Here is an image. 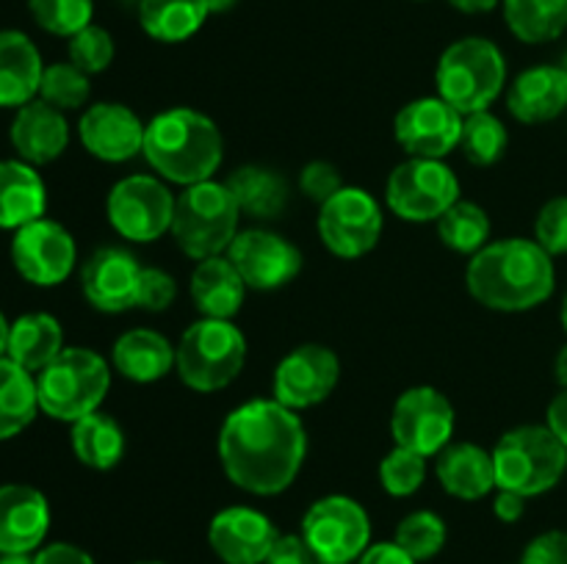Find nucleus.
Segmentation results:
<instances>
[{"instance_id": "f257e3e1", "label": "nucleus", "mask_w": 567, "mask_h": 564, "mask_svg": "<svg viewBox=\"0 0 567 564\" xmlns=\"http://www.w3.org/2000/svg\"><path fill=\"white\" fill-rule=\"evenodd\" d=\"M308 453V435L293 409L255 398L225 418L219 459L227 479L249 495H280L293 484Z\"/></svg>"}, {"instance_id": "f03ea898", "label": "nucleus", "mask_w": 567, "mask_h": 564, "mask_svg": "<svg viewBox=\"0 0 567 564\" xmlns=\"http://www.w3.org/2000/svg\"><path fill=\"white\" fill-rule=\"evenodd\" d=\"M471 296L487 310L524 313L546 302L557 285L554 260L529 238L487 243L471 258L465 271Z\"/></svg>"}, {"instance_id": "7ed1b4c3", "label": "nucleus", "mask_w": 567, "mask_h": 564, "mask_svg": "<svg viewBox=\"0 0 567 564\" xmlns=\"http://www.w3.org/2000/svg\"><path fill=\"white\" fill-rule=\"evenodd\" d=\"M142 155L164 180L194 186L219 169L225 142L214 119L192 108H169L144 130Z\"/></svg>"}, {"instance_id": "20e7f679", "label": "nucleus", "mask_w": 567, "mask_h": 564, "mask_svg": "<svg viewBox=\"0 0 567 564\" xmlns=\"http://www.w3.org/2000/svg\"><path fill=\"white\" fill-rule=\"evenodd\" d=\"M437 97L460 114L487 111L507 83V61L502 50L482 36L460 39L443 50L435 72Z\"/></svg>"}, {"instance_id": "39448f33", "label": "nucleus", "mask_w": 567, "mask_h": 564, "mask_svg": "<svg viewBox=\"0 0 567 564\" xmlns=\"http://www.w3.org/2000/svg\"><path fill=\"white\" fill-rule=\"evenodd\" d=\"M111 387L109 363L92 348H64L37 374L39 409L53 420L75 424L97 412Z\"/></svg>"}, {"instance_id": "423d86ee", "label": "nucleus", "mask_w": 567, "mask_h": 564, "mask_svg": "<svg viewBox=\"0 0 567 564\" xmlns=\"http://www.w3.org/2000/svg\"><path fill=\"white\" fill-rule=\"evenodd\" d=\"M241 208L227 182L205 180L183 188L175 199L172 236L177 247L194 260H208L227 252L238 236Z\"/></svg>"}, {"instance_id": "0eeeda50", "label": "nucleus", "mask_w": 567, "mask_h": 564, "mask_svg": "<svg viewBox=\"0 0 567 564\" xmlns=\"http://www.w3.org/2000/svg\"><path fill=\"white\" fill-rule=\"evenodd\" d=\"M491 453L498 490L518 492L524 498L554 490L567 470V448L548 426L509 429Z\"/></svg>"}, {"instance_id": "6e6552de", "label": "nucleus", "mask_w": 567, "mask_h": 564, "mask_svg": "<svg viewBox=\"0 0 567 564\" xmlns=\"http://www.w3.org/2000/svg\"><path fill=\"white\" fill-rule=\"evenodd\" d=\"M247 363V337L233 321L203 318L183 332L175 348L181 379L197 393H214L230 385Z\"/></svg>"}, {"instance_id": "1a4fd4ad", "label": "nucleus", "mask_w": 567, "mask_h": 564, "mask_svg": "<svg viewBox=\"0 0 567 564\" xmlns=\"http://www.w3.org/2000/svg\"><path fill=\"white\" fill-rule=\"evenodd\" d=\"M302 540L319 564H352L371 545V520L354 498H319L302 518Z\"/></svg>"}, {"instance_id": "9d476101", "label": "nucleus", "mask_w": 567, "mask_h": 564, "mask_svg": "<svg viewBox=\"0 0 567 564\" xmlns=\"http://www.w3.org/2000/svg\"><path fill=\"white\" fill-rule=\"evenodd\" d=\"M388 208L404 221H437L460 199V180L443 160L410 158L391 171Z\"/></svg>"}, {"instance_id": "9b49d317", "label": "nucleus", "mask_w": 567, "mask_h": 564, "mask_svg": "<svg viewBox=\"0 0 567 564\" xmlns=\"http://www.w3.org/2000/svg\"><path fill=\"white\" fill-rule=\"evenodd\" d=\"M175 197L161 180L147 175L122 177L109 194V221L133 243L158 241L172 230Z\"/></svg>"}, {"instance_id": "f8f14e48", "label": "nucleus", "mask_w": 567, "mask_h": 564, "mask_svg": "<svg viewBox=\"0 0 567 564\" xmlns=\"http://www.w3.org/2000/svg\"><path fill=\"white\" fill-rule=\"evenodd\" d=\"M382 236V210L363 188L343 186L319 205V238L338 258H363Z\"/></svg>"}, {"instance_id": "ddd939ff", "label": "nucleus", "mask_w": 567, "mask_h": 564, "mask_svg": "<svg viewBox=\"0 0 567 564\" xmlns=\"http://www.w3.org/2000/svg\"><path fill=\"white\" fill-rule=\"evenodd\" d=\"M75 238L66 227L44 216L14 230V238H11V263L31 285H61L75 269Z\"/></svg>"}, {"instance_id": "4468645a", "label": "nucleus", "mask_w": 567, "mask_h": 564, "mask_svg": "<svg viewBox=\"0 0 567 564\" xmlns=\"http://www.w3.org/2000/svg\"><path fill=\"white\" fill-rule=\"evenodd\" d=\"M391 435L396 446L421 457H435L452 442L454 407L435 387H410L402 393L391 415Z\"/></svg>"}, {"instance_id": "2eb2a0df", "label": "nucleus", "mask_w": 567, "mask_h": 564, "mask_svg": "<svg viewBox=\"0 0 567 564\" xmlns=\"http://www.w3.org/2000/svg\"><path fill=\"white\" fill-rule=\"evenodd\" d=\"M338 376H341V363H338L336 352L319 346V343H305L280 359L271 390H275L277 401L297 412V409L316 407L330 398L338 385Z\"/></svg>"}, {"instance_id": "dca6fc26", "label": "nucleus", "mask_w": 567, "mask_h": 564, "mask_svg": "<svg viewBox=\"0 0 567 564\" xmlns=\"http://www.w3.org/2000/svg\"><path fill=\"white\" fill-rule=\"evenodd\" d=\"M227 258L247 288L277 291L302 271V252L288 238L269 230H244L233 238Z\"/></svg>"}, {"instance_id": "f3484780", "label": "nucleus", "mask_w": 567, "mask_h": 564, "mask_svg": "<svg viewBox=\"0 0 567 564\" xmlns=\"http://www.w3.org/2000/svg\"><path fill=\"white\" fill-rule=\"evenodd\" d=\"M393 127H396V142L410 158L443 160L460 147L463 114L443 97H421L399 111Z\"/></svg>"}, {"instance_id": "a211bd4d", "label": "nucleus", "mask_w": 567, "mask_h": 564, "mask_svg": "<svg viewBox=\"0 0 567 564\" xmlns=\"http://www.w3.org/2000/svg\"><path fill=\"white\" fill-rule=\"evenodd\" d=\"M138 260L127 249L103 247L83 263L81 288L86 302L100 313H125L136 307L138 280H142Z\"/></svg>"}, {"instance_id": "6ab92c4d", "label": "nucleus", "mask_w": 567, "mask_h": 564, "mask_svg": "<svg viewBox=\"0 0 567 564\" xmlns=\"http://www.w3.org/2000/svg\"><path fill=\"white\" fill-rule=\"evenodd\" d=\"M277 529L252 506H227L208 525L210 551L225 564H264L277 542Z\"/></svg>"}, {"instance_id": "aec40b11", "label": "nucleus", "mask_w": 567, "mask_h": 564, "mask_svg": "<svg viewBox=\"0 0 567 564\" xmlns=\"http://www.w3.org/2000/svg\"><path fill=\"white\" fill-rule=\"evenodd\" d=\"M144 130L147 125H142V119L122 103L92 105L78 122V136L83 147L94 158L109 160V164L136 158L144 149Z\"/></svg>"}, {"instance_id": "412c9836", "label": "nucleus", "mask_w": 567, "mask_h": 564, "mask_svg": "<svg viewBox=\"0 0 567 564\" xmlns=\"http://www.w3.org/2000/svg\"><path fill=\"white\" fill-rule=\"evenodd\" d=\"M50 531V503L31 484L0 487V553H33Z\"/></svg>"}, {"instance_id": "4be33fe9", "label": "nucleus", "mask_w": 567, "mask_h": 564, "mask_svg": "<svg viewBox=\"0 0 567 564\" xmlns=\"http://www.w3.org/2000/svg\"><path fill=\"white\" fill-rule=\"evenodd\" d=\"M9 138L20 160L31 166H44L64 155L66 144H70V125L64 119V111L53 108L44 100H31L28 105L17 108Z\"/></svg>"}, {"instance_id": "5701e85b", "label": "nucleus", "mask_w": 567, "mask_h": 564, "mask_svg": "<svg viewBox=\"0 0 567 564\" xmlns=\"http://www.w3.org/2000/svg\"><path fill=\"white\" fill-rule=\"evenodd\" d=\"M509 114L524 125H543L567 111V72L563 64L532 66L520 72L507 94Z\"/></svg>"}, {"instance_id": "b1692460", "label": "nucleus", "mask_w": 567, "mask_h": 564, "mask_svg": "<svg viewBox=\"0 0 567 564\" xmlns=\"http://www.w3.org/2000/svg\"><path fill=\"white\" fill-rule=\"evenodd\" d=\"M42 55L22 31H0V108H22L37 100Z\"/></svg>"}, {"instance_id": "393cba45", "label": "nucleus", "mask_w": 567, "mask_h": 564, "mask_svg": "<svg viewBox=\"0 0 567 564\" xmlns=\"http://www.w3.org/2000/svg\"><path fill=\"white\" fill-rule=\"evenodd\" d=\"M437 479L449 495L460 501H480L496 490V464L493 453L476 442H454L441 451Z\"/></svg>"}, {"instance_id": "a878e982", "label": "nucleus", "mask_w": 567, "mask_h": 564, "mask_svg": "<svg viewBox=\"0 0 567 564\" xmlns=\"http://www.w3.org/2000/svg\"><path fill=\"white\" fill-rule=\"evenodd\" d=\"M192 302L205 318H225L230 321L233 315L241 310L244 296H247V282L241 280L236 265L230 258L199 260V265L192 274Z\"/></svg>"}, {"instance_id": "bb28decb", "label": "nucleus", "mask_w": 567, "mask_h": 564, "mask_svg": "<svg viewBox=\"0 0 567 564\" xmlns=\"http://www.w3.org/2000/svg\"><path fill=\"white\" fill-rule=\"evenodd\" d=\"M48 188L25 160H0V230H20L42 219Z\"/></svg>"}, {"instance_id": "cd10ccee", "label": "nucleus", "mask_w": 567, "mask_h": 564, "mask_svg": "<svg viewBox=\"0 0 567 564\" xmlns=\"http://www.w3.org/2000/svg\"><path fill=\"white\" fill-rule=\"evenodd\" d=\"M64 352V330L50 313H25L11 324L6 357L20 368L39 374Z\"/></svg>"}, {"instance_id": "c85d7f7f", "label": "nucleus", "mask_w": 567, "mask_h": 564, "mask_svg": "<svg viewBox=\"0 0 567 564\" xmlns=\"http://www.w3.org/2000/svg\"><path fill=\"white\" fill-rule=\"evenodd\" d=\"M111 359L125 379L147 385V382H158L169 374L175 365V348L158 332L131 330L114 343Z\"/></svg>"}, {"instance_id": "c756f323", "label": "nucleus", "mask_w": 567, "mask_h": 564, "mask_svg": "<svg viewBox=\"0 0 567 564\" xmlns=\"http://www.w3.org/2000/svg\"><path fill=\"white\" fill-rule=\"evenodd\" d=\"M208 0H138V22L158 42H186L205 25Z\"/></svg>"}, {"instance_id": "7c9ffc66", "label": "nucleus", "mask_w": 567, "mask_h": 564, "mask_svg": "<svg viewBox=\"0 0 567 564\" xmlns=\"http://www.w3.org/2000/svg\"><path fill=\"white\" fill-rule=\"evenodd\" d=\"M241 213L252 219H277L288 205V182L280 171L266 166H241L227 177Z\"/></svg>"}, {"instance_id": "2f4dec72", "label": "nucleus", "mask_w": 567, "mask_h": 564, "mask_svg": "<svg viewBox=\"0 0 567 564\" xmlns=\"http://www.w3.org/2000/svg\"><path fill=\"white\" fill-rule=\"evenodd\" d=\"M37 412V376L20 368L14 359L0 357V442L25 431Z\"/></svg>"}, {"instance_id": "473e14b6", "label": "nucleus", "mask_w": 567, "mask_h": 564, "mask_svg": "<svg viewBox=\"0 0 567 564\" xmlns=\"http://www.w3.org/2000/svg\"><path fill=\"white\" fill-rule=\"evenodd\" d=\"M72 451L92 470H111L125 453V435L105 412H92L72 424Z\"/></svg>"}, {"instance_id": "72a5a7b5", "label": "nucleus", "mask_w": 567, "mask_h": 564, "mask_svg": "<svg viewBox=\"0 0 567 564\" xmlns=\"http://www.w3.org/2000/svg\"><path fill=\"white\" fill-rule=\"evenodd\" d=\"M509 31L526 44H546L567 31V0H502Z\"/></svg>"}, {"instance_id": "f704fd0d", "label": "nucleus", "mask_w": 567, "mask_h": 564, "mask_svg": "<svg viewBox=\"0 0 567 564\" xmlns=\"http://www.w3.org/2000/svg\"><path fill=\"white\" fill-rule=\"evenodd\" d=\"M437 236L449 249L460 254H476L487 247L491 238V216L485 208L468 199H457L446 213L437 219Z\"/></svg>"}, {"instance_id": "c9c22d12", "label": "nucleus", "mask_w": 567, "mask_h": 564, "mask_svg": "<svg viewBox=\"0 0 567 564\" xmlns=\"http://www.w3.org/2000/svg\"><path fill=\"white\" fill-rule=\"evenodd\" d=\"M507 127L491 111H476L463 119V136L460 147L474 166H493L507 149Z\"/></svg>"}, {"instance_id": "e433bc0d", "label": "nucleus", "mask_w": 567, "mask_h": 564, "mask_svg": "<svg viewBox=\"0 0 567 564\" xmlns=\"http://www.w3.org/2000/svg\"><path fill=\"white\" fill-rule=\"evenodd\" d=\"M446 523H443L441 514L430 512V509H419V512H410L402 523L396 525V542L404 553L415 558V562H430L446 545Z\"/></svg>"}, {"instance_id": "4c0bfd02", "label": "nucleus", "mask_w": 567, "mask_h": 564, "mask_svg": "<svg viewBox=\"0 0 567 564\" xmlns=\"http://www.w3.org/2000/svg\"><path fill=\"white\" fill-rule=\"evenodd\" d=\"M89 75L78 70L72 61L44 66L42 83H39V100L59 111H75L89 100Z\"/></svg>"}, {"instance_id": "58836bf2", "label": "nucleus", "mask_w": 567, "mask_h": 564, "mask_svg": "<svg viewBox=\"0 0 567 564\" xmlns=\"http://www.w3.org/2000/svg\"><path fill=\"white\" fill-rule=\"evenodd\" d=\"M31 17L42 31L55 36H75L86 25H92V0H28Z\"/></svg>"}, {"instance_id": "ea45409f", "label": "nucleus", "mask_w": 567, "mask_h": 564, "mask_svg": "<svg viewBox=\"0 0 567 564\" xmlns=\"http://www.w3.org/2000/svg\"><path fill=\"white\" fill-rule=\"evenodd\" d=\"M426 479V457L396 446L380 464V481L388 495L408 498L421 490Z\"/></svg>"}, {"instance_id": "a19ab883", "label": "nucleus", "mask_w": 567, "mask_h": 564, "mask_svg": "<svg viewBox=\"0 0 567 564\" xmlns=\"http://www.w3.org/2000/svg\"><path fill=\"white\" fill-rule=\"evenodd\" d=\"M70 61L86 75H97V72L109 70L114 61V39L105 28L86 25L70 36Z\"/></svg>"}, {"instance_id": "79ce46f5", "label": "nucleus", "mask_w": 567, "mask_h": 564, "mask_svg": "<svg viewBox=\"0 0 567 564\" xmlns=\"http://www.w3.org/2000/svg\"><path fill=\"white\" fill-rule=\"evenodd\" d=\"M535 241L551 258L567 254V197H554L543 205L535 221Z\"/></svg>"}, {"instance_id": "37998d69", "label": "nucleus", "mask_w": 567, "mask_h": 564, "mask_svg": "<svg viewBox=\"0 0 567 564\" xmlns=\"http://www.w3.org/2000/svg\"><path fill=\"white\" fill-rule=\"evenodd\" d=\"M175 276L166 274L164 269H142L136 307L147 310V313H164V310L175 302Z\"/></svg>"}, {"instance_id": "c03bdc74", "label": "nucleus", "mask_w": 567, "mask_h": 564, "mask_svg": "<svg viewBox=\"0 0 567 564\" xmlns=\"http://www.w3.org/2000/svg\"><path fill=\"white\" fill-rule=\"evenodd\" d=\"M341 188V171L332 164H327V160H313V164H308L299 171V191H302L310 202L324 205L327 199L336 197Z\"/></svg>"}, {"instance_id": "a18cd8bd", "label": "nucleus", "mask_w": 567, "mask_h": 564, "mask_svg": "<svg viewBox=\"0 0 567 564\" xmlns=\"http://www.w3.org/2000/svg\"><path fill=\"white\" fill-rule=\"evenodd\" d=\"M520 564H567V531L554 529L537 534L524 547Z\"/></svg>"}, {"instance_id": "49530a36", "label": "nucleus", "mask_w": 567, "mask_h": 564, "mask_svg": "<svg viewBox=\"0 0 567 564\" xmlns=\"http://www.w3.org/2000/svg\"><path fill=\"white\" fill-rule=\"evenodd\" d=\"M264 564H319L302 534H280Z\"/></svg>"}, {"instance_id": "de8ad7c7", "label": "nucleus", "mask_w": 567, "mask_h": 564, "mask_svg": "<svg viewBox=\"0 0 567 564\" xmlns=\"http://www.w3.org/2000/svg\"><path fill=\"white\" fill-rule=\"evenodd\" d=\"M33 564H94V558L70 542H53L33 556Z\"/></svg>"}, {"instance_id": "09e8293b", "label": "nucleus", "mask_w": 567, "mask_h": 564, "mask_svg": "<svg viewBox=\"0 0 567 564\" xmlns=\"http://www.w3.org/2000/svg\"><path fill=\"white\" fill-rule=\"evenodd\" d=\"M354 564H419L410 553H404L396 542H374L365 547L363 556Z\"/></svg>"}, {"instance_id": "8fccbe9b", "label": "nucleus", "mask_w": 567, "mask_h": 564, "mask_svg": "<svg viewBox=\"0 0 567 564\" xmlns=\"http://www.w3.org/2000/svg\"><path fill=\"white\" fill-rule=\"evenodd\" d=\"M493 512L502 523H518L526 512V498L518 495V492L498 490L496 501H493Z\"/></svg>"}, {"instance_id": "3c124183", "label": "nucleus", "mask_w": 567, "mask_h": 564, "mask_svg": "<svg viewBox=\"0 0 567 564\" xmlns=\"http://www.w3.org/2000/svg\"><path fill=\"white\" fill-rule=\"evenodd\" d=\"M546 426L559 437V440H563V446L567 448V387H563V393H557V398L548 404Z\"/></svg>"}, {"instance_id": "603ef678", "label": "nucleus", "mask_w": 567, "mask_h": 564, "mask_svg": "<svg viewBox=\"0 0 567 564\" xmlns=\"http://www.w3.org/2000/svg\"><path fill=\"white\" fill-rule=\"evenodd\" d=\"M457 11H465V14H482V11L496 9L502 0H449Z\"/></svg>"}, {"instance_id": "864d4df0", "label": "nucleus", "mask_w": 567, "mask_h": 564, "mask_svg": "<svg viewBox=\"0 0 567 564\" xmlns=\"http://www.w3.org/2000/svg\"><path fill=\"white\" fill-rule=\"evenodd\" d=\"M554 370H557L559 385L567 387V343L563 346V352L557 354V365H554Z\"/></svg>"}, {"instance_id": "5fc2aeb1", "label": "nucleus", "mask_w": 567, "mask_h": 564, "mask_svg": "<svg viewBox=\"0 0 567 564\" xmlns=\"http://www.w3.org/2000/svg\"><path fill=\"white\" fill-rule=\"evenodd\" d=\"M0 564H33L31 553H0Z\"/></svg>"}, {"instance_id": "6e6d98bb", "label": "nucleus", "mask_w": 567, "mask_h": 564, "mask_svg": "<svg viewBox=\"0 0 567 564\" xmlns=\"http://www.w3.org/2000/svg\"><path fill=\"white\" fill-rule=\"evenodd\" d=\"M9 332L11 324L6 321V315L0 313V357H6V348H9Z\"/></svg>"}, {"instance_id": "4d7b16f0", "label": "nucleus", "mask_w": 567, "mask_h": 564, "mask_svg": "<svg viewBox=\"0 0 567 564\" xmlns=\"http://www.w3.org/2000/svg\"><path fill=\"white\" fill-rule=\"evenodd\" d=\"M233 3H236V0H208L210 11H227Z\"/></svg>"}, {"instance_id": "13d9d810", "label": "nucleus", "mask_w": 567, "mask_h": 564, "mask_svg": "<svg viewBox=\"0 0 567 564\" xmlns=\"http://www.w3.org/2000/svg\"><path fill=\"white\" fill-rule=\"evenodd\" d=\"M563 326H565V332H567V293H565V302H563Z\"/></svg>"}, {"instance_id": "bf43d9fd", "label": "nucleus", "mask_w": 567, "mask_h": 564, "mask_svg": "<svg viewBox=\"0 0 567 564\" xmlns=\"http://www.w3.org/2000/svg\"><path fill=\"white\" fill-rule=\"evenodd\" d=\"M563 70L567 72V55H565V61H563Z\"/></svg>"}, {"instance_id": "052dcab7", "label": "nucleus", "mask_w": 567, "mask_h": 564, "mask_svg": "<svg viewBox=\"0 0 567 564\" xmlns=\"http://www.w3.org/2000/svg\"><path fill=\"white\" fill-rule=\"evenodd\" d=\"M138 564H164V562H138Z\"/></svg>"}]
</instances>
